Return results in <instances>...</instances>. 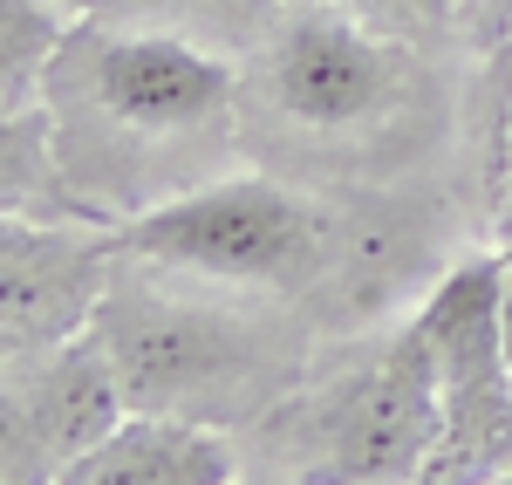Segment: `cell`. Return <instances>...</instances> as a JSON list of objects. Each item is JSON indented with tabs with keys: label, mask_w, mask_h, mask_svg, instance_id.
<instances>
[{
	"label": "cell",
	"mask_w": 512,
	"mask_h": 485,
	"mask_svg": "<svg viewBox=\"0 0 512 485\" xmlns=\"http://www.w3.org/2000/svg\"><path fill=\"white\" fill-rule=\"evenodd\" d=\"M55 158L89 219L123 226L151 205L239 171V62L185 35L82 14L35 89Z\"/></svg>",
	"instance_id": "cell-1"
},
{
	"label": "cell",
	"mask_w": 512,
	"mask_h": 485,
	"mask_svg": "<svg viewBox=\"0 0 512 485\" xmlns=\"http://www.w3.org/2000/svg\"><path fill=\"white\" fill-rule=\"evenodd\" d=\"M444 55L383 35L328 7H280V21L239 62L246 158L328 185H376L451 123Z\"/></svg>",
	"instance_id": "cell-2"
},
{
	"label": "cell",
	"mask_w": 512,
	"mask_h": 485,
	"mask_svg": "<svg viewBox=\"0 0 512 485\" xmlns=\"http://www.w3.org/2000/svg\"><path fill=\"white\" fill-rule=\"evenodd\" d=\"M96 335L123 376L130 410H171L219 431H253L315 369L308 308L287 294L198 281L158 260L117 253Z\"/></svg>",
	"instance_id": "cell-3"
},
{
	"label": "cell",
	"mask_w": 512,
	"mask_h": 485,
	"mask_svg": "<svg viewBox=\"0 0 512 485\" xmlns=\"http://www.w3.org/2000/svg\"><path fill=\"white\" fill-rule=\"evenodd\" d=\"M444 438V390L410 322L362 356H315V369L280 397L253 431H239L246 472L280 479H431Z\"/></svg>",
	"instance_id": "cell-4"
},
{
	"label": "cell",
	"mask_w": 512,
	"mask_h": 485,
	"mask_svg": "<svg viewBox=\"0 0 512 485\" xmlns=\"http://www.w3.org/2000/svg\"><path fill=\"white\" fill-rule=\"evenodd\" d=\"M117 253L158 260V267H178L198 281L287 294L308 308L321 260H328V205L280 171L239 164L198 192H178V199L123 219Z\"/></svg>",
	"instance_id": "cell-5"
},
{
	"label": "cell",
	"mask_w": 512,
	"mask_h": 485,
	"mask_svg": "<svg viewBox=\"0 0 512 485\" xmlns=\"http://www.w3.org/2000/svg\"><path fill=\"white\" fill-rule=\"evenodd\" d=\"M130 417L123 376L96 328L48 349H7L0 383V479L7 485H69L89 451Z\"/></svg>",
	"instance_id": "cell-6"
},
{
	"label": "cell",
	"mask_w": 512,
	"mask_h": 485,
	"mask_svg": "<svg viewBox=\"0 0 512 485\" xmlns=\"http://www.w3.org/2000/svg\"><path fill=\"white\" fill-rule=\"evenodd\" d=\"M117 274V226L7 212L0 233V342L48 349L96 322Z\"/></svg>",
	"instance_id": "cell-7"
},
{
	"label": "cell",
	"mask_w": 512,
	"mask_h": 485,
	"mask_svg": "<svg viewBox=\"0 0 512 485\" xmlns=\"http://www.w3.org/2000/svg\"><path fill=\"white\" fill-rule=\"evenodd\" d=\"M239 472L246 458L233 431L171 410H130L69 472V485H233Z\"/></svg>",
	"instance_id": "cell-8"
},
{
	"label": "cell",
	"mask_w": 512,
	"mask_h": 485,
	"mask_svg": "<svg viewBox=\"0 0 512 485\" xmlns=\"http://www.w3.org/2000/svg\"><path fill=\"white\" fill-rule=\"evenodd\" d=\"M280 7H287V0H96V21L185 35V41H205V48L246 62L253 41L280 21Z\"/></svg>",
	"instance_id": "cell-9"
},
{
	"label": "cell",
	"mask_w": 512,
	"mask_h": 485,
	"mask_svg": "<svg viewBox=\"0 0 512 485\" xmlns=\"http://www.w3.org/2000/svg\"><path fill=\"white\" fill-rule=\"evenodd\" d=\"M478 178H485V219L492 240L512 226V41H499L492 55H478Z\"/></svg>",
	"instance_id": "cell-10"
},
{
	"label": "cell",
	"mask_w": 512,
	"mask_h": 485,
	"mask_svg": "<svg viewBox=\"0 0 512 485\" xmlns=\"http://www.w3.org/2000/svg\"><path fill=\"white\" fill-rule=\"evenodd\" d=\"M287 7H328V14L369 21L383 35L424 41V48H465V35H458V0H287Z\"/></svg>",
	"instance_id": "cell-11"
},
{
	"label": "cell",
	"mask_w": 512,
	"mask_h": 485,
	"mask_svg": "<svg viewBox=\"0 0 512 485\" xmlns=\"http://www.w3.org/2000/svg\"><path fill=\"white\" fill-rule=\"evenodd\" d=\"M458 35L472 55H492L499 41H512V0H458Z\"/></svg>",
	"instance_id": "cell-12"
},
{
	"label": "cell",
	"mask_w": 512,
	"mask_h": 485,
	"mask_svg": "<svg viewBox=\"0 0 512 485\" xmlns=\"http://www.w3.org/2000/svg\"><path fill=\"white\" fill-rule=\"evenodd\" d=\"M506 253V349H512V246H499Z\"/></svg>",
	"instance_id": "cell-13"
},
{
	"label": "cell",
	"mask_w": 512,
	"mask_h": 485,
	"mask_svg": "<svg viewBox=\"0 0 512 485\" xmlns=\"http://www.w3.org/2000/svg\"><path fill=\"white\" fill-rule=\"evenodd\" d=\"M48 7H62L69 21H82V14H96V0H48Z\"/></svg>",
	"instance_id": "cell-14"
}]
</instances>
